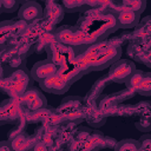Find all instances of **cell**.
<instances>
[{"label": "cell", "instance_id": "cell-1", "mask_svg": "<svg viewBox=\"0 0 151 151\" xmlns=\"http://www.w3.org/2000/svg\"><path fill=\"white\" fill-rule=\"evenodd\" d=\"M122 50L118 45L109 41H96L90 45L81 54L87 59L91 70H103L111 66L120 58Z\"/></svg>", "mask_w": 151, "mask_h": 151}, {"label": "cell", "instance_id": "cell-2", "mask_svg": "<svg viewBox=\"0 0 151 151\" xmlns=\"http://www.w3.org/2000/svg\"><path fill=\"white\" fill-rule=\"evenodd\" d=\"M136 66L134 63H132L129 59H118L110 66L109 71V78L118 84H123L126 81V79L134 72Z\"/></svg>", "mask_w": 151, "mask_h": 151}, {"label": "cell", "instance_id": "cell-3", "mask_svg": "<svg viewBox=\"0 0 151 151\" xmlns=\"http://www.w3.org/2000/svg\"><path fill=\"white\" fill-rule=\"evenodd\" d=\"M58 65L54 64L51 59H46V60H41L38 61L37 64H34V66L31 70V76L34 80H37L38 83L42 81L44 79L57 74L58 72Z\"/></svg>", "mask_w": 151, "mask_h": 151}, {"label": "cell", "instance_id": "cell-4", "mask_svg": "<svg viewBox=\"0 0 151 151\" xmlns=\"http://www.w3.org/2000/svg\"><path fill=\"white\" fill-rule=\"evenodd\" d=\"M39 84L44 91H46L48 93H53V94H64L71 86L66 80H64L58 74L51 76V77L44 79L42 81H40Z\"/></svg>", "mask_w": 151, "mask_h": 151}, {"label": "cell", "instance_id": "cell-5", "mask_svg": "<svg viewBox=\"0 0 151 151\" xmlns=\"http://www.w3.org/2000/svg\"><path fill=\"white\" fill-rule=\"evenodd\" d=\"M79 34H80V29H78L77 27H72V26H63V27H59L54 32L57 41L72 47L73 51L77 44V40L79 38Z\"/></svg>", "mask_w": 151, "mask_h": 151}, {"label": "cell", "instance_id": "cell-6", "mask_svg": "<svg viewBox=\"0 0 151 151\" xmlns=\"http://www.w3.org/2000/svg\"><path fill=\"white\" fill-rule=\"evenodd\" d=\"M57 74L60 76L64 80H66L70 85H72L76 80H78L81 76H84V73L81 72V70L77 65L76 60H73V59L59 65Z\"/></svg>", "mask_w": 151, "mask_h": 151}, {"label": "cell", "instance_id": "cell-7", "mask_svg": "<svg viewBox=\"0 0 151 151\" xmlns=\"http://www.w3.org/2000/svg\"><path fill=\"white\" fill-rule=\"evenodd\" d=\"M24 104L31 110H40L46 106V99L44 94L35 87L28 86L27 90L22 93Z\"/></svg>", "mask_w": 151, "mask_h": 151}, {"label": "cell", "instance_id": "cell-8", "mask_svg": "<svg viewBox=\"0 0 151 151\" xmlns=\"http://www.w3.org/2000/svg\"><path fill=\"white\" fill-rule=\"evenodd\" d=\"M42 14V7L34 0L25 2L19 8V18L26 22H32L40 19Z\"/></svg>", "mask_w": 151, "mask_h": 151}, {"label": "cell", "instance_id": "cell-9", "mask_svg": "<svg viewBox=\"0 0 151 151\" xmlns=\"http://www.w3.org/2000/svg\"><path fill=\"white\" fill-rule=\"evenodd\" d=\"M9 79H11V81H12V87L15 90V92L17 93H19V94H22L26 90H27V87L28 86H31V84H32V76H31V73L28 74V73H25L22 70H20V67H19V70H17L15 72H13L12 74H11V77H9Z\"/></svg>", "mask_w": 151, "mask_h": 151}, {"label": "cell", "instance_id": "cell-10", "mask_svg": "<svg viewBox=\"0 0 151 151\" xmlns=\"http://www.w3.org/2000/svg\"><path fill=\"white\" fill-rule=\"evenodd\" d=\"M140 13L130 8H123L117 14V25L118 28H133L139 22Z\"/></svg>", "mask_w": 151, "mask_h": 151}, {"label": "cell", "instance_id": "cell-11", "mask_svg": "<svg viewBox=\"0 0 151 151\" xmlns=\"http://www.w3.org/2000/svg\"><path fill=\"white\" fill-rule=\"evenodd\" d=\"M114 149L117 151H138V150H140V145H139L138 140L127 138V139L118 142L117 145L114 146Z\"/></svg>", "mask_w": 151, "mask_h": 151}, {"label": "cell", "instance_id": "cell-12", "mask_svg": "<svg viewBox=\"0 0 151 151\" xmlns=\"http://www.w3.org/2000/svg\"><path fill=\"white\" fill-rule=\"evenodd\" d=\"M144 74H145V72H143V71H139V70H134V72L126 79V81H125V84H126V86L129 87V88H132V90H137V87L139 86V84H140V81H142V79H143V77H144Z\"/></svg>", "mask_w": 151, "mask_h": 151}, {"label": "cell", "instance_id": "cell-13", "mask_svg": "<svg viewBox=\"0 0 151 151\" xmlns=\"http://www.w3.org/2000/svg\"><path fill=\"white\" fill-rule=\"evenodd\" d=\"M64 11L58 4H51L48 7V18L53 22H59L63 19Z\"/></svg>", "mask_w": 151, "mask_h": 151}, {"label": "cell", "instance_id": "cell-14", "mask_svg": "<svg viewBox=\"0 0 151 151\" xmlns=\"http://www.w3.org/2000/svg\"><path fill=\"white\" fill-rule=\"evenodd\" d=\"M136 91L143 96H150V93H151V79H150L149 72H145L144 77H143V79H142V81H140V84Z\"/></svg>", "mask_w": 151, "mask_h": 151}, {"label": "cell", "instance_id": "cell-15", "mask_svg": "<svg viewBox=\"0 0 151 151\" xmlns=\"http://www.w3.org/2000/svg\"><path fill=\"white\" fill-rule=\"evenodd\" d=\"M145 0H123V8H130L139 13H142L145 9Z\"/></svg>", "mask_w": 151, "mask_h": 151}, {"label": "cell", "instance_id": "cell-16", "mask_svg": "<svg viewBox=\"0 0 151 151\" xmlns=\"http://www.w3.org/2000/svg\"><path fill=\"white\" fill-rule=\"evenodd\" d=\"M136 127H137L139 131H143V132H150V129H151L150 117H149V116L143 117L140 120H138V122L136 123Z\"/></svg>", "mask_w": 151, "mask_h": 151}, {"label": "cell", "instance_id": "cell-17", "mask_svg": "<svg viewBox=\"0 0 151 151\" xmlns=\"http://www.w3.org/2000/svg\"><path fill=\"white\" fill-rule=\"evenodd\" d=\"M19 0H1V6L4 12H13L18 8Z\"/></svg>", "mask_w": 151, "mask_h": 151}, {"label": "cell", "instance_id": "cell-18", "mask_svg": "<svg viewBox=\"0 0 151 151\" xmlns=\"http://www.w3.org/2000/svg\"><path fill=\"white\" fill-rule=\"evenodd\" d=\"M138 142H139L140 149H143V150H150V147H151V137H150V133L149 132H146L144 136H142V138Z\"/></svg>", "mask_w": 151, "mask_h": 151}]
</instances>
